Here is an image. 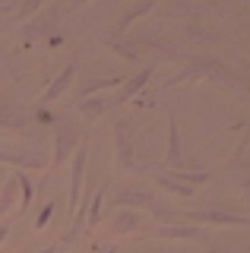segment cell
Returning <instances> with one entry per match:
<instances>
[{
    "label": "cell",
    "instance_id": "cell-4",
    "mask_svg": "<svg viewBox=\"0 0 250 253\" xmlns=\"http://www.w3.org/2000/svg\"><path fill=\"white\" fill-rule=\"evenodd\" d=\"M26 126H29L26 108H19L16 101L0 98V130H26Z\"/></svg>",
    "mask_w": 250,
    "mask_h": 253
},
{
    "label": "cell",
    "instance_id": "cell-2",
    "mask_svg": "<svg viewBox=\"0 0 250 253\" xmlns=\"http://www.w3.org/2000/svg\"><path fill=\"white\" fill-rule=\"evenodd\" d=\"M76 142H80V130H76L73 124L60 121L57 130H54V165L67 162V155L76 152Z\"/></svg>",
    "mask_w": 250,
    "mask_h": 253
},
{
    "label": "cell",
    "instance_id": "cell-29",
    "mask_svg": "<svg viewBox=\"0 0 250 253\" xmlns=\"http://www.w3.org/2000/svg\"><path fill=\"white\" fill-rule=\"evenodd\" d=\"M0 177H3V174H0Z\"/></svg>",
    "mask_w": 250,
    "mask_h": 253
},
{
    "label": "cell",
    "instance_id": "cell-16",
    "mask_svg": "<svg viewBox=\"0 0 250 253\" xmlns=\"http://www.w3.org/2000/svg\"><path fill=\"white\" fill-rule=\"evenodd\" d=\"M0 162L19 165V168H42V162L35 155H16V152H0Z\"/></svg>",
    "mask_w": 250,
    "mask_h": 253
},
{
    "label": "cell",
    "instance_id": "cell-19",
    "mask_svg": "<svg viewBox=\"0 0 250 253\" xmlns=\"http://www.w3.org/2000/svg\"><path fill=\"white\" fill-rule=\"evenodd\" d=\"M174 177H181L187 187H193V184H206L209 180V174H197V171H184V174H174Z\"/></svg>",
    "mask_w": 250,
    "mask_h": 253
},
{
    "label": "cell",
    "instance_id": "cell-24",
    "mask_svg": "<svg viewBox=\"0 0 250 253\" xmlns=\"http://www.w3.org/2000/svg\"><path fill=\"white\" fill-rule=\"evenodd\" d=\"M38 10H42V3H38V0L26 3V6H22V19H26V16H32V13H38Z\"/></svg>",
    "mask_w": 250,
    "mask_h": 253
},
{
    "label": "cell",
    "instance_id": "cell-18",
    "mask_svg": "<svg viewBox=\"0 0 250 253\" xmlns=\"http://www.w3.org/2000/svg\"><path fill=\"white\" fill-rule=\"evenodd\" d=\"M168 124H171V152H168V158H171L174 165H181V136H177V117L171 114Z\"/></svg>",
    "mask_w": 250,
    "mask_h": 253
},
{
    "label": "cell",
    "instance_id": "cell-3",
    "mask_svg": "<svg viewBox=\"0 0 250 253\" xmlns=\"http://www.w3.org/2000/svg\"><path fill=\"white\" fill-rule=\"evenodd\" d=\"M85 162H89V149H76V155H73V174H70V209L76 212V206H80L83 200V174H85Z\"/></svg>",
    "mask_w": 250,
    "mask_h": 253
},
{
    "label": "cell",
    "instance_id": "cell-8",
    "mask_svg": "<svg viewBox=\"0 0 250 253\" xmlns=\"http://www.w3.org/2000/svg\"><path fill=\"white\" fill-rule=\"evenodd\" d=\"M108 108H114V98H85V101H80V114L85 117V121H98L101 114H105Z\"/></svg>",
    "mask_w": 250,
    "mask_h": 253
},
{
    "label": "cell",
    "instance_id": "cell-6",
    "mask_svg": "<svg viewBox=\"0 0 250 253\" xmlns=\"http://www.w3.org/2000/svg\"><path fill=\"white\" fill-rule=\"evenodd\" d=\"M73 73H76V63H67V67L60 70V76L54 79V83L48 85V89H44V95H42V101H44V105H51V101H57L60 95L67 92V85H70V79H73Z\"/></svg>",
    "mask_w": 250,
    "mask_h": 253
},
{
    "label": "cell",
    "instance_id": "cell-1",
    "mask_svg": "<svg viewBox=\"0 0 250 253\" xmlns=\"http://www.w3.org/2000/svg\"><path fill=\"white\" fill-rule=\"evenodd\" d=\"M114 136H117V165H121V171H136V146H133V136H130V124L117 121Z\"/></svg>",
    "mask_w": 250,
    "mask_h": 253
},
{
    "label": "cell",
    "instance_id": "cell-25",
    "mask_svg": "<svg viewBox=\"0 0 250 253\" xmlns=\"http://www.w3.org/2000/svg\"><path fill=\"white\" fill-rule=\"evenodd\" d=\"M6 231H10V228H6V225H0V244L6 241Z\"/></svg>",
    "mask_w": 250,
    "mask_h": 253
},
{
    "label": "cell",
    "instance_id": "cell-10",
    "mask_svg": "<svg viewBox=\"0 0 250 253\" xmlns=\"http://www.w3.org/2000/svg\"><path fill=\"white\" fill-rule=\"evenodd\" d=\"M206 73H209V60L187 63V67H184V73H181V79H174L171 85H187V83H197V79H203Z\"/></svg>",
    "mask_w": 250,
    "mask_h": 253
},
{
    "label": "cell",
    "instance_id": "cell-11",
    "mask_svg": "<svg viewBox=\"0 0 250 253\" xmlns=\"http://www.w3.org/2000/svg\"><path fill=\"white\" fill-rule=\"evenodd\" d=\"M101 206H105V190H98L95 196H92V203H85V225L95 228L101 221Z\"/></svg>",
    "mask_w": 250,
    "mask_h": 253
},
{
    "label": "cell",
    "instance_id": "cell-20",
    "mask_svg": "<svg viewBox=\"0 0 250 253\" xmlns=\"http://www.w3.org/2000/svg\"><path fill=\"white\" fill-rule=\"evenodd\" d=\"M152 10H155V3H143V6H136V10H130L127 16H124V22H121V26H130L133 19H139L143 13H152Z\"/></svg>",
    "mask_w": 250,
    "mask_h": 253
},
{
    "label": "cell",
    "instance_id": "cell-15",
    "mask_svg": "<svg viewBox=\"0 0 250 253\" xmlns=\"http://www.w3.org/2000/svg\"><path fill=\"white\" fill-rule=\"evenodd\" d=\"M133 228H139V218L133 215V212H117L114 215V231L117 234H130Z\"/></svg>",
    "mask_w": 250,
    "mask_h": 253
},
{
    "label": "cell",
    "instance_id": "cell-28",
    "mask_svg": "<svg viewBox=\"0 0 250 253\" xmlns=\"http://www.w3.org/2000/svg\"><path fill=\"white\" fill-rule=\"evenodd\" d=\"M101 253H117V250H114V247H108V250H101Z\"/></svg>",
    "mask_w": 250,
    "mask_h": 253
},
{
    "label": "cell",
    "instance_id": "cell-5",
    "mask_svg": "<svg viewBox=\"0 0 250 253\" xmlns=\"http://www.w3.org/2000/svg\"><path fill=\"white\" fill-rule=\"evenodd\" d=\"M187 221H200V225H247V215H234V212H218V209H206V212H187Z\"/></svg>",
    "mask_w": 250,
    "mask_h": 253
},
{
    "label": "cell",
    "instance_id": "cell-14",
    "mask_svg": "<svg viewBox=\"0 0 250 253\" xmlns=\"http://www.w3.org/2000/svg\"><path fill=\"white\" fill-rule=\"evenodd\" d=\"M16 187L22 190V203L16 206V212L22 215V212L29 209V203H32V193H35V190H32V180H29V177H26L22 171H16Z\"/></svg>",
    "mask_w": 250,
    "mask_h": 253
},
{
    "label": "cell",
    "instance_id": "cell-13",
    "mask_svg": "<svg viewBox=\"0 0 250 253\" xmlns=\"http://www.w3.org/2000/svg\"><path fill=\"white\" fill-rule=\"evenodd\" d=\"M159 187H165V190H171V193H177V196H193V187H187L184 180H174L171 174H159Z\"/></svg>",
    "mask_w": 250,
    "mask_h": 253
},
{
    "label": "cell",
    "instance_id": "cell-7",
    "mask_svg": "<svg viewBox=\"0 0 250 253\" xmlns=\"http://www.w3.org/2000/svg\"><path fill=\"white\" fill-rule=\"evenodd\" d=\"M149 76H152V70H143V73H136L133 79H124V89H121V95H114V105H121V101H127V98H136L139 92H143V85L149 83Z\"/></svg>",
    "mask_w": 250,
    "mask_h": 253
},
{
    "label": "cell",
    "instance_id": "cell-22",
    "mask_svg": "<svg viewBox=\"0 0 250 253\" xmlns=\"http://www.w3.org/2000/svg\"><path fill=\"white\" fill-rule=\"evenodd\" d=\"M190 38H193V42H203V44H212L215 42V35L209 29H190Z\"/></svg>",
    "mask_w": 250,
    "mask_h": 253
},
{
    "label": "cell",
    "instance_id": "cell-27",
    "mask_svg": "<svg viewBox=\"0 0 250 253\" xmlns=\"http://www.w3.org/2000/svg\"><path fill=\"white\" fill-rule=\"evenodd\" d=\"M38 253H57V247H44V250H38Z\"/></svg>",
    "mask_w": 250,
    "mask_h": 253
},
{
    "label": "cell",
    "instance_id": "cell-17",
    "mask_svg": "<svg viewBox=\"0 0 250 253\" xmlns=\"http://www.w3.org/2000/svg\"><path fill=\"white\" fill-rule=\"evenodd\" d=\"M13 206H16V174H10L6 190H3V196H0V215H3L6 209H13Z\"/></svg>",
    "mask_w": 250,
    "mask_h": 253
},
{
    "label": "cell",
    "instance_id": "cell-26",
    "mask_svg": "<svg viewBox=\"0 0 250 253\" xmlns=\"http://www.w3.org/2000/svg\"><path fill=\"white\" fill-rule=\"evenodd\" d=\"M206 253H225V250H222V247H215V244H212V247H209Z\"/></svg>",
    "mask_w": 250,
    "mask_h": 253
},
{
    "label": "cell",
    "instance_id": "cell-12",
    "mask_svg": "<svg viewBox=\"0 0 250 253\" xmlns=\"http://www.w3.org/2000/svg\"><path fill=\"white\" fill-rule=\"evenodd\" d=\"M117 203H124V206H155V200L149 193H143V190H127V193H117Z\"/></svg>",
    "mask_w": 250,
    "mask_h": 253
},
{
    "label": "cell",
    "instance_id": "cell-9",
    "mask_svg": "<svg viewBox=\"0 0 250 253\" xmlns=\"http://www.w3.org/2000/svg\"><path fill=\"white\" fill-rule=\"evenodd\" d=\"M155 237H174V241H181V237H184V241H200V237H203V231H200V228H177V225H162V228H155V231H152Z\"/></svg>",
    "mask_w": 250,
    "mask_h": 253
},
{
    "label": "cell",
    "instance_id": "cell-23",
    "mask_svg": "<svg viewBox=\"0 0 250 253\" xmlns=\"http://www.w3.org/2000/svg\"><path fill=\"white\" fill-rule=\"evenodd\" d=\"M51 212H54V203H48L42 212H38V218H35V228H44L48 225V218H51Z\"/></svg>",
    "mask_w": 250,
    "mask_h": 253
},
{
    "label": "cell",
    "instance_id": "cell-21",
    "mask_svg": "<svg viewBox=\"0 0 250 253\" xmlns=\"http://www.w3.org/2000/svg\"><path fill=\"white\" fill-rule=\"evenodd\" d=\"M111 47H117V54L121 57H127V60H136V44H124V42H111Z\"/></svg>",
    "mask_w": 250,
    "mask_h": 253
}]
</instances>
